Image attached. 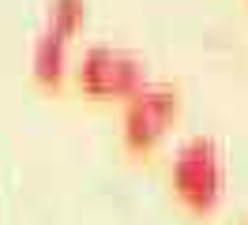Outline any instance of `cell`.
<instances>
[{
    "instance_id": "6da1fadb",
    "label": "cell",
    "mask_w": 248,
    "mask_h": 225,
    "mask_svg": "<svg viewBox=\"0 0 248 225\" xmlns=\"http://www.w3.org/2000/svg\"><path fill=\"white\" fill-rule=\"evenodd\" d=\"M173 188L188 207L207 210L218 203V195L226 188V154L215 139L196 135L173 158Z\"/></svg>"
},
{
    "instance_id": "277c9868",
    "label": "cell",
    "mask_w": 248,
    "mask_h": 225,
    "mask_svg": "<svg viewBox=\"0 0 248 225\" xmlns=\"http://www.w3.org/2000/svg\"><path fill=\"white\" fill-rule=\"evenodd\" d=\"M64 68H68V38H61L57 30L38 34V42H34V75L42 83H61Z\"/></svg>"
},
{
    "instance_id": "3957f363",
    "label": "cell",
    "mask_w": 248,
    "mask_h": 225,
    "mask_svg": "<svg viewBox=\"0 0 248 225\" xmlns=\"http://www.w3.org/2000/svg\"><path fill=\"white\" fill-rule=\"evenodd\" d=\"M181 109V90L177 87H143L132 94V102L124 109V139L128 147H151L158 135L166 132V124Z\"/></svg>"
},
{
    "instance_id": "5b68a950",
    "label": "cell",
    "mask_w": 248,
    "mask_h": 225,
    "mask_svg": "<svg viewBox=\"0 0 248 225\" xmlns=\"http://www.w3.org/2000/svg\"><path fill=\"white\" fill-rule=\"evenodd\" d=\"M87 19V0H53L49 4V30H57L61 38L76 34Z\"/></svg>"
},
{
    "instance_id": "7a4b0ae2",
    "label": "cell",
    "mask_w": 248,
    "mask_h": 225,
    "mask_svg": "<svg viewBox=\"0 0 248 225\" xmlns=\"http://www.w3.org/2000/svg\"><path fill=\"white\" fill-rule=\"evenodd\" d=\"M79 87L91 94H140L147 87V64L132 53L109 49V45H94L79 60Z\"/></svg>"
}]
</instances>
